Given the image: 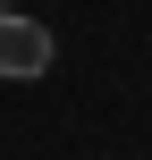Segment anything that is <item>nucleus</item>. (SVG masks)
I'll return each mask as SVG.
<instances>
[{
    "label": "nucleus",
    "mask_w": 152,
    "mask_h": 160,
    "mask_svg": "<svg viewBox=\"0 0 152 160\" xmlns=\"http://www.w3.org/2000/svg\"><path fill=\"white\" fill-rule=\"evenodd\" d=\"M0 76H17V84L51 76V25L42 17H25V8L0 17Z\"/></svg>",
    "instance_id": "obj_1"
},
{
    "label": "nucleus",
    "mask_w": 152,
    "mask_h": 160,
    "mask_svg": "<svg viewBox=\"0 0 152 160\" xmlns=\"http://www.w3.org/2000/svg\"><path fill=\"white\" fill-rule=\"evenodd\" d=\"M0 17H8V0H0Z\"/></svg>",
    "instance_id": "obj_2"
}]
</instances>
